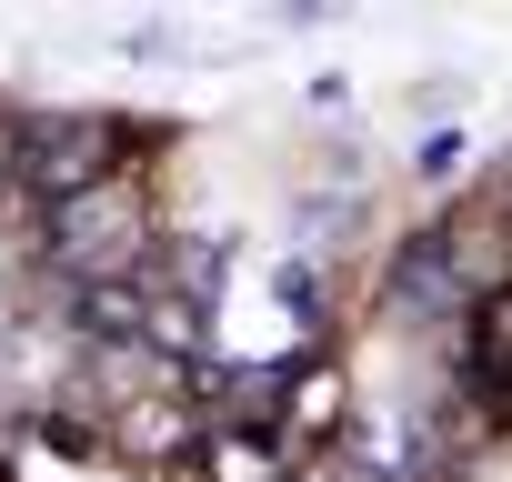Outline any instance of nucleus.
<instances>
[{"instance_id": "nucleus-3", "label": "nucleus", "mask_w": 512, "mask_h": 482, "mask_svg": "<svg viewBox=\"0 0 512 482\" xmlns=\"http://www.w3.org/2000/svg\"><path fill=\"white\" fill-rule=\"evenodd\" d=\"M472 382L482 392H512V292H492L482 322H472Z\"/></svg>"}, {"instance_id": "nucleus-1", "label": "nucleus", "mask_w": 512, "mask_h": 482, "mask_svg": "<svg viewBox=\"0 0 512 482\" xmlns=\"http://www.w3.org/2000/svg\"><path fill=\"white\" fill-rule=\"evenodd\" d=\"M131 252H141V211H131L121 181H101V191H81V201L51 211V262H61V272H81V282H131Z\"/></svg>"}, {"instance_id": "nucleus-2", "label": "nucleus", "mask_w": 512, "mask_h": 482, "mask_svg": "<svg viewBox=\"0 0 512 482\" xmlns=\"http://www.w3.org/2000/svg\"><path fill=\"white\" fill-rule=\"evenodd\" d=\"M111 151H121L111 121H51V131H21V141H11V171L61 211V201H81V191L111 181Z\"/></svg>"}]
</instances>
